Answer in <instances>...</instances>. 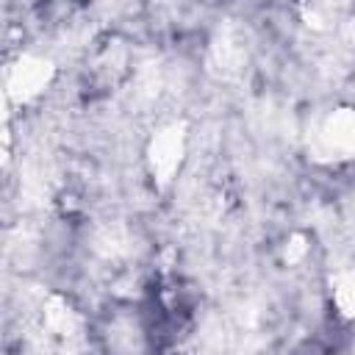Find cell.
Returning <instances> with one entry per match:
<instances>
[{
    "label": "cell",
    "mask_w": 355,
    "mask_h": 355,
    "mask_svg": "<svg viewBox=\"0 0 355 355\" xmlns=\"http://www.w3.org/2000/svg\"><path fill=\"white\" fill-rule=\"evenodd\" d=\"M330 300H333V308L338 311V316L355 319V266L336 272V277L330 283Z\"/></svg>",
    "instance_id": "cell-4"
},
{
    "label": "cell",
    "mask_w": 355,
    "mask_h": 355,
    "mask_svg": "<svg viewBox=\"0 0 355 355\" xmlns=\"http://www.w3.org/2000/svg\"><path fill=\"white\" fill-rule=\"evenodd\" d=\"M53 75H55L53 61L39 58V55H19L8 67L6 86H8V94L17 103H28V100L39 97L53 83Z\"/></svg>",
    "instance_id": "cell-3"
},
{
    "label": "cell",
    "mask_w": 355,
    "mask_h": 355,
    "mask_svg": "<svg viewBox=\"0 0 355 355\" xmlns=\"http://www.w3.org/2000/svg\"><path fill=\"white\" fill-rule=\"evenodd\" d=\"M311 153L324 164H341L355 158V108L352 105H338L313 125Z\"/></svg>",
    "instance_id": "cell-1"
},
{
    "label": "cell",
    "mask_w": 355,
    "mask_h": 355,
    "mask_svg": "<svg viewBox=\"0 0 355 355\" xmlns=\"http://www.w3.org/2000/svg\"><path fill=\"white\" fill-rule=\"evenodd\" d=\"M183 158H186V128L183 125H178V122L166 125L150 139L147 169L158 186H169L175 180Z\"/></svg>",
    "instance_id": "cell-2"
}]
</instances>
